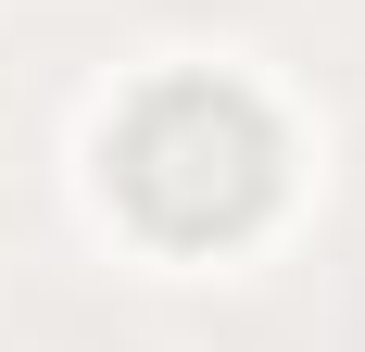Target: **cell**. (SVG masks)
<instances>
[{
  "label": "cell",
  "mask_w": 365,
  "mask_h": 352,
  "mask_svg": "<svg viewBox=\"0 0 365 352\" xmlns=\"http://www.w3.org/2000/svg\"><path fill=\"white\" fill-rule=\"evenodd\" d=\"M113 189L164 239H227V227H252L277 202V126L215 76H177L113 126Z\"/></svg>",
  "instance_id": "obj_1"
}]
</instances>
